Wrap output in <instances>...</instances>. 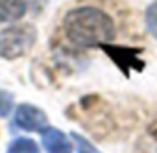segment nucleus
Segmentation results:
<instances>
[{"label":"nucleus","instance_id":"nucleus-1","mask_svg":"<svg viewBox=\"0 0 157 153\" xmlns=\"http://www.w3.org/2000/svg\"><path fill=\"white\" fill-rule=\"evenodd\" d=\"M67 39L80 46H105L115 37V22L113 19L98 8H76L70 9L63 21Z\"/></svg>","mask_w":157,"mask_h":153},{"label":"nucleus","instance_id":"nucleus-2","mask_svg":"<svg viewBox=\"0 0 157 153\" xmlns=\"http://www.w3.org/2000/svg\"><path fill=\"white\" fill-rule=\"evenodd\" d=\"M37 41V30L32 24H15L0 32V57L19 59L26 55Z\"/></svg>","mask_w":157,"mask_h":153},{"label":"nucleus","instance_id":"nucleus-3","mask_svg":"<svg viewBox=\"0 0 157 153\" xmlns=\"http://www.w3.org/2000/svg\"><path fill=\"white\" fill-rule=\"evenodd\" d=\"M48 124L46 114L30 103H21L15 109V118H13V127L24 129V131H44Z\"/></svg>","mask_w":157,"mask_h":153},{"label":"nucleus","instance_id":"nucleus-4","mask_svg":"<svg viewBox=\"0 0 157 153\" xmlns=\"http://www.w3.org/2000/svg\"><path fill=\"white\" fill-rule=\"evenodd\" d=\"M43 146L46 153H72V142L56 127H46L43 131Z\"/></svg>","mask_w":157,"mask_h":153},{"label":"nucleus","instance_id":"nucleus-5","mask_svg":"<svg viewBox=\"0 0 157 153\" xmlns=\"http://www.w3.org/2000/svg\"><path fill=\"white\" fill-rule=\"evenodd\" d=\"M26 13L24 0H0V22H15Z\"/></svg>","mask_w":157,"mask_h":153},{"label":"nucleus","instance_id":"nucleus-6","mask_svg":"<svg viewBox=\"0 0 157 153\" xmlns=\"http://www.w3.org/2000/svg\"><path fill=\"white\" fill-rule=\"evenodd\" d=\"M8 153H39V147H37L35 140L19 136V138L11 140V144L8 146Z\"/></svg>","mask_w":157,"mask_h":153},{"label":"nucleus","instance_id":"nucleus-7","mask_svg":"<svg viewBox=\"0 0 157 153\" xmlns=\"http://www.w3.org/2000/svg\"><path fill=\"white\" fill-rule=\"evenodd\" d=\"M13 94L0 89V118H6L13 111Z\"/></svg>","mask_w":157,"mask_h":153},{"label":"nucleus","instance_id":"nucleus-8","mask_svg":"<svg viewBox=\"0 0 157 153\" xmlns=\"http://www.w3.org/2000/svg\"><path fill=\"white\" fill-rule=\"evenodd\" d=\"M146 28L151 33V37L157 39V0L146 9Z\"/></svg>","mask_w":157,"mask_h":153},{"label":"nucleus","instance_id":"nucleus-9","mask_svg":"<svg viewBox=\"0 0 157 153\" xmlns=\"http://www.w3.org/2000/svg\"><path fill=\"white\" fill-rule=\"evenodd\" d=\"M72 140L78 147V153H102L98 147H94L87 138H83L82 135H78V133H72Z\"/></svg>","mask_w":157,"mask_h":153}]
</instances>
